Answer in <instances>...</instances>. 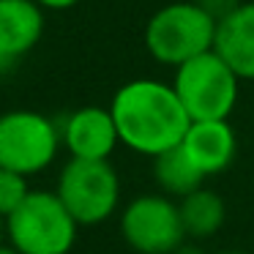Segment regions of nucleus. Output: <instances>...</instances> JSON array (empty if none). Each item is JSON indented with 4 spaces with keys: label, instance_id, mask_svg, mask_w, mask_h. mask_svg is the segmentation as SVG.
<instances>
[{
    "label": "nucleus",
    "instance_id": "17",
    "mask_svg": "<svg viewBox=\"0 0 254 254\" xmlns=\"http://www.w3.org/2000/svg\"><path fill=\"white\" fill-rule=\"evenodd\" d=\"M0 254H17L11 246H0Z\"/></svg>",
    "mask_w": 254,
    "mask_h": 254
},
{
    "label": "nucleus",
    "instance_id": "6",
    "mask_svg": "<svg viewBox=\"0 0 254 254\" xmlns=\"http://www.w3.org/2000/svg\"><path fill=\"white\" fill-rule=\"evenodd\" d=\"M58 145L61 131L41 112L11 110L0 115V170L36 175L55 161Z\"/></svg>",
    "mask_w": 254,
    "mask_h": 254
},
{
    "label": "nucleus",
    "instance_id": "12",
    "mask_svg": "<svg viewBox=\"0 0 254 254\" xmlns=\"http://www.w3.org/2000/svg\"><path fill=\"white\" fill-rule=\"evenodd\" d=\"M178 210H181V221L189 238H210L224 224V202L210 189H197L186 194Z\"/></svg>",
    "mask_w": 254,
    "mask_h": 254
},
{
    "label": "nucleus",
    "instance_id": "5",
    "mask_svg": "<svg viewBox=\"0 0 254 254\" xmlns=\"http://www.w3.org/2000/svg\"><path fill=\"white\" fill-rule=\"evenodd\" d=\"M55 194L79 227L99 224L115 213L121 202V181L110 161L71 159L61 170Z\"/></svg>",
    "mask_w": 254,
    "mask_h": 254
},
{
    "label": "nucleus",
    "instance_id": "13",
    "mask_svg": "<svg viewBox=\"0 0 254 254\" xmlns=\"http://www.w3.org/2000/svg\"><path fill=\"white\" fill-rule=\"evenodd\" d=\"M153 175H156V183L167 194H178L181 199L186 194L202 189V181H205V175L194 167V161L186 156V150L181 145L167 150V153H161V156H156Z\"/></svg>",
    "mask_w": 254,
    "mask_h": 254
},
{
    "label": "nucleus",
    "instance_id": "3",
    "mask_svg": "<svg viewBox=\"0 0 254 254\" xmlns=\"http://www.w3.org/2000/svg\"><path fill=\"white\" fill-rule=\"evenodd\" d=\"M79 224L55 191H30L6 219L8 246L17 254H68Z\"/></svg>",
    "mask_w": 254,
    "mask_h": 254
},
{
    "label": "nucleus",
    "instance_id": "18",
    "mask_svg": "<svg viewBox=\"0 0 254 254\" xmlns=\"http://www.w3.org/2000/svg\"><path fill=\"white\" fill-rule=\"evenodd\" d=\"M221 254H246V252H221Z\"/></svg>",
    "mask_w": 254,
    "mask_h": 254
},
{
    "label": "nucleus",
    "instance_id": "11",
    "mask_svg": "<svg viewBox=\"0 0 254 254\" xmlns=\"http://www.w3.org/2000/svg\"><path fill=\"white\" fill-rule=\"evenodd\" d=\"M41 33L44 8L36 0H0V63L28 55Z\"/></svg>",
    "mask_w": 254,
    "mask_h": 254
},
{
    "label": "nucleus",
    "instance_id": "4",
    "mask_svg": "<svg viewBox=\"0 0 254 254\" xmlns=\"http://www.w3.org/2000/svg\"><path fill=\"white\" fill-rule=\"evenodd\" d=\"M241 77L216 55V50L175 68L172 90L191 121H227L238 104Z\"/></svg>",
    "mask_w": 254,
    "mask_h": 254
},
{
    "label": "nucleus",
    "instance_id": "7",
    "mask_svg": "<svg viewBox=\"0 0 254 254\" xmlns=\"http://www.w3.org/2000/svg\"><path fill=\"white\" fill-rule=\"evenodd\" d=\"M121 230L126 243L139 254H172L186 238L178 205L161 194L131 199L123 210Z\"/></svg>",
    "mask_w": 254,
    "mask_h": 254
},
{
    "label": "nucleus",
    "instance_id": "9",
    "mask_svg": "<svg viewBox=\"0 0 254 254\" xmlns=\"http://www.w3.org/2000/svg\"><path fill=\"white\" fill-rule=\"evenodd\" d=\"M213 50L241 79H254V0L219 19Z\"/></svg>",
    "mask_w": 254,
    "mask_h": 254
},
{
    "label": "nucleus",
    "instance_id": "15",
    "mask_svg": "<svg viewBox=\"0 0 254 254\" xmlns=\"http://www.w3.org/2000/svg\"><path fill=\"white\" fill-rule=\"evenodd\" d=\"M41 8H50V11H68V8H74L77 3H82V0H36Z\"/></svg>",
    "mask_w": 254,
    "mask_h": 254
},
{
    "label": "nucleus",
    "instance_id": "14",
    "mask_svg": "<svg viewBox=\"0 0 254 254\" xmlns=\"http://www.w3.org/2000/svg\"><path fill=\"white\" fill-rule=\"evenodd\" d=\"M28 194H30L28 178L17 175L11 170H0V216L3 219H8L28 199Z\"/></svg>",
    "mask_w": 254,
    "mask_h": 254
},
{
    "label": "nucleus",
    "instance_id": "2",
    "mask_svg": "<svg viewBox=\"0 0 254 254\" xmlns=\"http://www.w3.org/2000/svg\"><path fill=\"white\" fill-rule=\"evenodd\" d=\"M216 25L219 19L197 0L167 3L145 25V47L153 61L178 68L191 58L213 50Z\"/></svg>",
    "mask_w": 254,
    "mask_h": 254
},
{
    "label": "nucleus",
    "instance_id": "16",
    "mask_svg": "<svg viewBox=\"0 0 254 254\" xmlns=\"http://www.w3.org/2000/svg\"><path fill=\"white\" fill-rule=\"evenodd\" d=\"M3 238H6V219L0 216V246H3Z\"/></svg>",
    "mask_w": 254,
    "mask_h": 254
},
{
    "label": "nucleus",
    "instance_id": "1",
    "mask_svg": "<svg viewBox=\"0 0 254 254\" xmlns=\"http://www.w3.org/2000/svg\"><path fill=\"white\" fill-rule=\"evenodd\" d=\"M110 112L121 142L153 159L178 148L191 126V118L186 115L172 85L159 79L126 82L115 93Z\"/></svg>",
    "mask_w": 254,
    "mask_h": 254
},
{
    "label": "nucleus",
    "instance_id": "8",
    "mask_svg": "<svg viewBox=\"0 0 254 254\" xmlns=\"http://www.w3.org/2000/svg\"><path fill=\"white\" fill-rule=\"evenodd\" d=\"M61 139L66 142L71 159H90V161H107L115 145L121 142L118 126L112 121L110 107H82L71 112L63 123Z\"/></svg>",
    "mask_w": 254,
    "mask_h": 254
},
{
    "label": "nucleus",
    "instance_id": "10",
    "mask_svg": "<svg viewBox=\"0 0 254 254\" xmlns=\"http://www.w3.org/2000/svg\"><path fill=\"white\" fill-rule=\"evenodd\" d=\"M181 148L205 178L219 175L235 159V131L230 121H191Z\"/></svg>",
    "mask_w": 254,
    "mask_h": 254
}]
</instances>
